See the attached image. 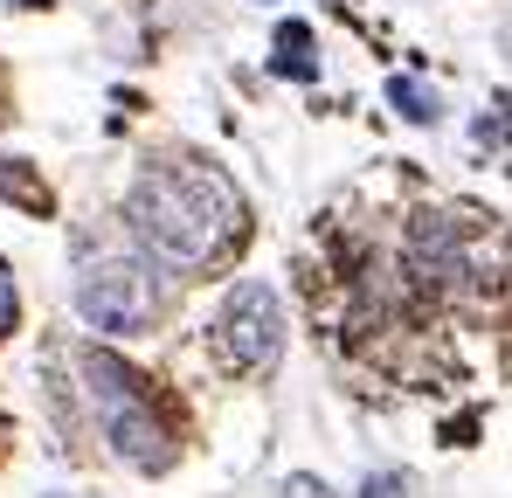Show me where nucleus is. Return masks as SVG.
<instances>
[{
    "mask_svg": "<svg viewBox=\"0 0 512 498\" xmlns=\"http://www.w3.org/2000/svg\"><path fill=\"white\" fill-rule=\"evenodd\" d=\"M132 236L173 270H215L229 249L250 236V201L243 187L208 160H160L146 166L125 194Z\"/></svg>",
    "mask_w": 512,
    "mask_h": 498,
    "instance_id": "1",
    "label": "nucleus"
},
{
    "mask_svg": "<svg viewBox=\"0 0 512 498\" xmlns=\"http://www.w3.org/2000/svg\"><path fill=\"white\" fill-rule=\"evenodd\" d=\"M84 388L90 402H97V422H104V443H111V457L118 464H132V471H167L173 464V429L153 415V388H146V374L139 367H125L118 353H84Z\"/></svg>",
    "mask_w": 512,
    "mask_h": 498,
    "instance_id": "2",
    "label": "nucleus"
},
{
    "mask_svg": "<svg viewBox=\"0 0 512 498\" xmlns=\"http://www.w3.org/2000/svg\"><path fill=\"white\" fill-rule=\"evenodd\" d=\"M208 346H215V360H222L229 374H270L277 353H284V305H277V291H270L263 277L236 284V291L222 298L215 326H208Z\"/></svg>",
    "mask_w": 512,
    "mask_h": 498,
    "instance_id": "3",
    "label": "nucleus"
},
{
    "mask_svg": "<svg viewBox=\"0 0 512 498\" xmlns=\"http://www.w3.org/2000/svg\"><path fill=\"white\" fill-rule=\"evenodd\" d=\"M77 312H84V326L111 332V339L146 332L160 319V277H153V263H139V256H97L77 277Z\"/></svg>",
    "mask_w": 512,
    "mask_h": 498,
    "instance_id": "4",
    "label": "nucleus"
},
{
    "mask_svg": "<svg viewBox=\"0 0 512 498\" xmlns=\"http://www.w3.org/2000/svg\"><path fill=\"white\" fill-rule=\"evenodd\" d=\"M478 222L485 215H416L409 229V270L429 291H464L478 284Z\"/></svg>",
    "mask_w": 512,
    "mask_h": 498,
    "instance_id": "5",
    "label": "nucleus"
},
{
    "mask_svg": "<svg viewBox=\"0 0 512 498\" xmlns=\"http://www.w3.org/2000/svg\"><path fill=\"white\" fill-rule=\"evenodd\" d=\"M277 49H284V56H277V63H270V70H277V77H319V63H312V56H305V49H312V28H305V21H284V28H277Z\"/></svg>",
    "mask_w": 512,
    "mask_h": 498,
    "instance_id": "6",
    "label": "nucleus"
},
{
    "mask_svg": "<svg viewBox=\"0 0 512 498\" xmlns=\"http://www.w3.org/2000/svg\"><path fill=\"white\" fill-rule=\"evenodd\" d=\"M388 104H395L409 125H436V90H423L416 77H395V83H388Z\"/></svg>",
    "mask_w": 512,
    "mask_h": 498,
    "instance_id": "7",
    "label": "nucleus"
},
{
    "mask_svg": "<svg viewBox=\"0 0 512 498\" xmlns=\"http://www.w3.org/2000/svg\"><path fill=\"white\" fill-rule=\"evenodd\" d=\"M277 498H340V492H333L326 478H312V471H298V478H284V492H277Z\"/></svg>",
    "mask_w": 512,
    "mask_h": 498,
    "instance_id": "8",
    "label": "nucleus"
},
{
    "mask_svg": "<svg viewBox=\"0 0 512 498\" xmlns=\"http://www.w3.org/2000/svg\"><path fill=\"white\" fill-rule=\"evenodd\" d=\"M14 319H21V298H14V277H7V263H0V339L14 332Z\"/></svg>",
    "mask_w": 512,
    "mask_h": 498,
    "instance_id": "9",
    "label": "nucleus"
},
{
    "mask_svg": "<svg viewBox=\"0 0 512 498\" xmlns=\"http://www.w3.org/2000/svg\"><path fill=\"white\" fill-rule=\"evenodd\" d=\"M402 492H409V485H402L395 471H381V478H367V485H360V498H402Z\"/></svg>",
    "mask_w": 512,
    "mask_h": 498,
    "instance_id": "10",
    "label": "nucleus"
},
{
    "mask_svg": "<svg viewBox=\"0 0 512 498\" xmlns=\"http://www.w3.org/2000/svg\"><path fill=\"white\" fill-rule=\"evenodd\" d=\"M14 7H49V0H14Z\"/></svg>",
    "mask_w": 512,
    "mask_h": 498,
    "instance_id": "11",
    "label": "nucleus"
},
{
    "mask_svg": "<svg viewBox=\"0 0 512 498\" xmlns=\"http://www.w3.org/2000/svg\"><path fill=\"white\" fill-rule=\"evenodd\" d=\"M0 104H7V97H0ZM0 118H7V111H0Z\"/></svg>",
    "mask_w": 512,
    "mask_h": 498,
    "instance_id": "12",
    "label": "nucleus"
},
{
    "mask_svg": "<svg viewBox=\"0 0 512 498\" xmlns=\"http://www.w3.org/2000/svg\"><path fill=\"white\" fill-rule=\"evenodd\" d=\"M56 498H70V492H56Z\"/></svg>",
    "mask_w": 512,
    "mask_h": 498,
    "instance_id": "13",
    "label": "nucleus"
}]
</instances>
